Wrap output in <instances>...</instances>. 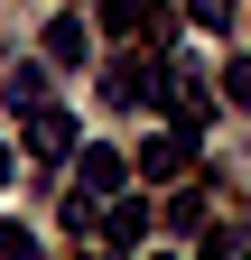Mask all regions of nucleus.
<instances>
[{
  "label": "nucleus",
  "instance_id": "0eeeda50",
  "mask_svg": "<svg viewBox=\"0 0 251 260\" xmlns=\"http://www.w3.org/2000/svg\"><path fill=\"white\" fill-rule=\"evenodd\" d=\"M0 93H10V112H38V103H47V65H10Z\"/></svg>",
  "mask_w": 251,
  "mask_h": 260
},
{
  "label": "nucleus",
  "instance_id": "7ed1b4c3",
  "mask_svg": "<svg viewBox=\"0 0 251 260\" xmlns=\"http://www.w3.org/2000/svg\"><path fill=\"white\" fill-rule=\"evenodd\" d=\"M121 186H131V158H121L112 140H84V149H75V195L103 205V195H121Z\"/></svg>",
  "mask_w": 251,
  "mask_h": 260
},
{
  "label": "nucleus",
  "instance_id": "6e6552de",
  "mask_svg": "<svg viewBox=\"0 0 251 260\" xmlns=\"http://www.w3.org/2000/svg\"><path fill=\"white\" fill-rule=\"evenodd\" d=\"M214 205H205V186H177V205H168V233H205Z\"/></svg>",
  "mask_w": 251,
  "mask_h": 260
},
{
  "label": "nucleus",
  "instance_id": "39448f33",
  "mask_svg": "<svg viewBox=\"0 0 251 260\" xmlns=\"http://www.w3.org/2000/svg\"><path fill=\"white\" fill-rule=\"evenodd\" d=\"M103 242H112V251H140V242H149V195H121V205H103Z\"/></svg>",
  "mask_w": 251,
  "mask_h": 260
},
{
  "label": "nucleus",
  "instance_id": "1a4fd4ad",
  "mask_svg": "<svg viewBox=\"0 0 251 260\" xmlns=\"http://www.w3.org/2000/svg\"><path fill=\"white\" fill-rule=\"evenodd\" d=\"M186 10H196V28H233V19H242V0H186Z\"/></svg>",
  "mask_w": 251,
  "mask_h": 260
},
{
  "label": "nucleus",
  "instance_id": "20e7f679",
  "mask_svg": "<svg viewBox=\"0 0 251 260\" xmlns=\"http://www.w3.org/2000/svg\"><path fill=\"white\" fill-rule=\"evenodd\" d=\"M186 158H196V130H177V121H168L159 140L140 149V177H159V186H177V177H186Z\"/></svg>",
  "mask_w": 251,
  "mask_h": 260
},
{
  "label": "nucleus",
  "instance_id": "9b49d317",
  "mask_svg": "<svg viewBox=\"0 0 251 260\" xmlns=\"http://www.w3.org/2000/svg\"><path fill=\"white\" fill-rule=\"evenodd\" d=\"M10 168H19V158H10V149H0V186H10Z\"/></svg>",
  "mask_w": 251,
  "mask_h": 260
},
{
  "label": "nucleus",
  "instance_id": "9d476101",
  "mask_svg": "<svg viewBox=\"0 0 251 260\" xmlns=\"http://www.w3.org/2000/svg\"><path fill=\"white\" fill-rule=\"evenodd\" d=\"M224 103H233V112H251V56H242V65H224Z\"/></svg>",
  "mask_w": 251,
  "mask_h": 260
},
{
  "label": "nucleus",
  "instance_id": "f257e3e1",
  "mask_svg": "<svg viewBox=\"0 0 251 260\" xmlns=\"http://www.w3.org/2000/svg\"><path fill=\"white\" fill-rule=\"evenodd\" d=\"M103 93H112V112H159L168 103V56L149 47V56H121L112 75H103Z\"/></svg>",
  "mask_w": 251,
  "mask_h": 260
},
{
  "label": "nucleus",
  "instance_id": "f03ea898",
  "mask_svg": "<svg viewBox=\"0 0 251 260\" xmlns=\"http://www.w3.org/2000/svg\"><path fill=\"white\" fill-rule=\"evenodd\" d=\"M75 149H84L75 112H56V103H38V112H28V158H47V168H75Z\"/></svg>",
  "mask_w": 251,
  "mask_h": 260
},
{
  "label": "nucleus",
  "instance_id": "423d86ee",
  "mask_svg": "<svg viewBox=\"0 0 251 260\" xmlns=\"http://www.w3.org/2000/svg\"><path fill=\"white\" fill-rule=\"evenodd\" d=\"M84 56H93V28H84L75 10H56V19H47V65H84Z\"/></svg>",
  "mask_w": 251,
  "mask_h": 260
}]
</instances>
